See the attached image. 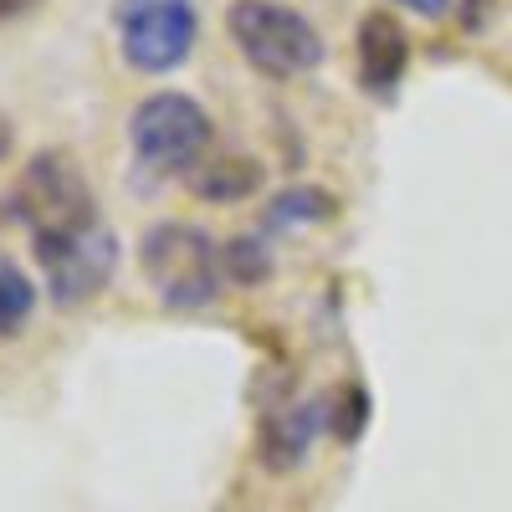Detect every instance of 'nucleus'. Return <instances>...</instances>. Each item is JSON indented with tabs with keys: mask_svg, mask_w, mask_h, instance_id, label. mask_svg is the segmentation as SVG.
<instances>
[{
	"mask_svg": "<svg viewBox=\"0 0 512 512\" xmlns=\"http://www.w3.org/2000/svg\"><path fill=\"white\" fill-rule=\"evenodd\" d=\"M139 267L154 287V297L175 313L210 308L221 297V246L210 231L185 226V221H159L139 241Z\"/></svg>",
	"mask_w": 512,
	"mask_h": 512,
	"instance_id": "f257e3e1",
	"label": "nucleus"
},
{
	"mask_svg": "<svg viewBox=\"0 0 512 512\" xmlns=\"http://www.w3.org/2000/svg\"><path fill=\"white\" fill-rule=\"evenodd\" d=\"M226 26H231L236 52L262 77H277V82L308 77L328 57L323 31L303 11L282 6V0H236V6L226 11Z\"/></svg>",
	"mask_w": 512,
	"mask_h": 512,
	"instance_id": "f03ea898",
	"label": "nucleus"
},
{
	"mask_svg": "<svg viewBox=\"0 0 512 512\" xmlns=\"http://www.w3.org/2000/svg\"><path fill=\"white\" fill-rule=\"evenodd\" d=\"M216 123L190 93H149L128 113V149L149 175H195Z\"/></svg>",
	"mask_w": 512,
	"mask_h": 512,
	"instance_id": "7ed1b4c3",
	"label": "nucleus"
},
{
	"mask_svg": "<svg viewBox=\"0 0 512 512\" xmlns=\"http://www.w3.org/2000/svg\"><path fill=\"white\" fill-rule=\"evenodd\" d=\"M31 251H36V267L47 272L57 308H82L113 282V267H118V236L98 216L77 226L31 231Z\"/></svg>",
	"mask_w": 512,
	"mask_h": 512,
	"instance_id": "20e7f679",
	"label": "nucleus"
},
{
	"mask_svg": "<svg viewBox=\"0 0 512 512\" xmlns=\"http://www.w3.org/2000/svg\"><path fill=\"white\" fill-rule=\"evenodd\" d=\"M200 36L195 0H149V6H118V52L134 72H175L190 62Z\"/></svg>",
	"mask_w": 512,
	"mask_h": 512,
	"instance_id": "39448f33",
	"label": "nucleus"
},
{
	"mask_svg": "<svg viewBox=\"0 0 512 512\" xmlns=\"http://www.w3.org/2000/svg\"><path fill=\"white\" fill-rule=\"evenodd\" d=\"M16 216L31 231H47V226H77V221H93V190L82 180V169L67 154H36L21 169V185H16Z\"/></svg>",
	"mask_w": 512,
	"mask_h": 512,
	"instance_id": "423d86ee",
	"label": "nucleus"
},
{
	"mask_svg": "<svg viewBox=\"0 0 512 512\" xmlns=\"http://www.w3.org/2000/svg\"><path fill=\"white\" fill-rule=\"evenodd\" d=\"M323 425H328V400H287L267 410L262 431H256V461L267 472H297L313 456Z\"/></svg>",
	"mask_w": 512,
	"mask_h": 512,
	"instance_id": "0eeeda50",
	"label": "nucleus"
},
{
	"mask_svg": "<svg viewBox=\"0 0 512 512\" xmlns=\"http://www.w3.org/2000/svg\"><path fill=\"white\" fill-rule=\"evenodd\" d=\"M354 57H359L364 93L390 98L400 88L405 67H410V36H405V26L390 11H369L359 21V36H354Z\"/></svg>",
	"mask_w": 512,
	"mask_h": 512,
	"instance_id": "6e6552de",
	"label": "nucleus"
},
{
	"mask_svg": "<svg viewBox=\"0 0 512 512\" xmlns=\"http://www.w3.org/2000/svg\"><path fill=\"white\" fill-rule=\"evenodd\" d=\"M190 190L210 205H236V200H251L256 190H262V164L256 159H210L200 164L190 175Z\"/></svg>",
	"mask_w": 512,
	"mask_h": 512,
	"instance_id": "1a4fd4ad",
	"label": "nucleus"
},
{
	"mask_svg": "<svg viewBox=\"0 0 512 512\" xmlns=\"http://www.w3.org/2000/svg\"><path fill=\"white\" fill-rule=\"evenodd\" d=\"M333 216H338V195L323 190V185H292V190L272 195V205H267V226L272 231L318 226V221H333Z\"/></svg>",
	"mask_w": 512,
	"mask_h": 512,
	"instance_id": "9d476101",
	"label": "nucleus"
},
{
	"mask_svg": "<svg viewBox=\"0 0 512 512\" xmlns=\"http://www.w3.org/2000/svg\"><path fill=\"white\" fill-rule=\"evenodd\" d=\"M36 313V287L31 277L11 262V256H0V338H11L31 323Z\"/></svg>",
	"mask_w": 512,
	"mask_h": 512,
	"instance_id": "9b49d317",
	"label": "nucleus"
},
{
	"mask_svg": "<svg viewBox=\"0 0 512 512\" xmlns=\"http://www.w3.org/2000/svg\"><path fill=\"white\" fill-rule=\"evenodd\" d=\"M369 415H374L369 390H364L359 379H349V384H338L333 400H328V431L344 441V446H354V441L369 431Z\"/></svg>",
	"mask_w": 512,
	"mask_h": 512,
	"instance_id": "f8f14e48",
	"label": "nucleus"
},
{
	"mask_svg": "<svg viewBox=\"0 0 512 512\" xmlns=\"http://www.w3.org/2000/svg\"><path fill=\"white\" fill-rule=\"evenodd\" d=\"M221 267H226L231 282L256 287V282H267V277H272V251H267L262 236H236V241L221 246Z\"/></svg>",
	"mask_w": 512,
	"mask_h": 512,
	"instance_id": "ddd939ff",
	"label": "nucleus"
},
{
	"mask_svg": "<svg viewBox=\"0 0 512 512\" xmlns=\"http://www.w3.org/2000/svg\"><path fill=\"white\" fill-rule=\"evenodd\" d=\"M405 11H420V16H446L451 11V0H400Z\"/></svg>",
	"mask_w": 512,
	"mask_h": 512,
	"instance_id": "4468645a",
	"label": "nucleus"
},
{
	"mask_svg": "<svg viewBox=\"0 0 512 512\" xmlns=\"http://www.w3.org/2000/svg\"><path fill=\"white\" fill-rule=\"evenodd\" d=\"M21 6H31V0H0V16H11V11H21Z\"/></svg>",
	"mask_w": 512,
	"mask_h": 512,
	"instance_id": "2eb2a0df",
	"label": "nucleus"
},
{
	"mask_svg": "<svg viewBox=\"0 0 512 512\" xmlns=\"http://www.w3.org/2000/svg\"><path fill=\"white\" fill-rule=\"evenodd\" d=\"M123 6H149V0H123Z\"/></svg>",
	"mask_w": 512,
	"mask_h": 512,
	"instance_id": "dca6fc26",
	"label": "nucleus"
}]
</instances>
